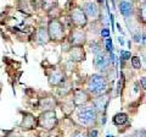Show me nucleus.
Wrapping results in <instances>:
<instances>
[{
    "label": "nucleus",
    "mask_w": 146,
    "mask_h": 137,
    "mask_svg": "<svg viewBox=\"0 0 146 137\" xmlns=\"http://www.w3.org/2000/svg\"><path fill=\"white\" fill-rule=\"evenodd\" d=\"M86 91L93 95H102L108 91V80L101 74H94L86 82Z\"/></svg>",
    "instance_id": "obj_1"
},
{
    "label": "nucleus",
    "mask_w": 146,
    "mask_h": 137,
    "mask_svg": "<svg viewBox=\"0 0 146 137\" xmlns=\"http://www.w3.org/2000/svg\"><path fill=\"white\" fill-rule=\"evenodd\" d=\"M98 111L93 105H82L78 109L77 116H78V121L82 125H84L86 127H93L96 125L98 121Z\"/></svg>",
    "instance_id": "obj_2"
},
{
    "label": "nucleus",
    "mask_w": 146,
    "mask_h": 137,
    "mask_svg": "<svg viewBox=\"0 0 146 137\" xmlns=\"http://www.w3.org/2000/svg\"><path fill=\"white\" fill-rule=\"evenodd\" d=\"M48 34L50 42H62L66 38V28L63 24L57 19H51L48 22Z\"/></svg>",
    "instance_id": "obj_3"
},
{
    "label": "nucleus",
    "mask_w": 146,
    "mask_h": 137,
    "mask_svg": "<svg viewBox=\"0 0 146 137\" xmlns=\"http://www.w3.org/2000/svg\"><path fill=\"white\" fill-rule=\"evenodd\" d=\"M36 119H38V127L48 132L56 129L58 124V119L55 110H44Z\"/></svg>",
    "instance_id": "obj_4"
},
{
    "label": "nucleus",
    "mask_w": 146,
    "mask_h": 137,
    "mask_svg": "<svg viewBox=\"0 0 146 137\" xmlns=\"http://www.w3.org/2000/svg\"><path fill=\"white\" fill-rule=\"evenodd\" d=\"M70 20L76 28H84L88 25V17H86L84 10L80 7L72 9L70 13Z\"/></svg>",
    "instance_id": "obj_5"
},
{
    "label": "nucleus",
    "mask_w": 146,
    "mask_h": 137,
    "mask_svg": "<svg viewBox=\"0 0 146 137\" xmlns=\"http://www.w3.org/2000/svg\"><path fill=\"white\" fill-rule=\"evenodd\" d=\"M68 43L71 44V47H83L86 43V33L83 28L72 30L68 36Z\"/></svg>",
    "instance_id": "obj_6"
},
{
    "label": "nucleus",
    "mask_w": 146,
    "mask_h": 137,
    "mask_svg": "<svg viewBox=\"0 0 146 137\" xmlns=\"http://www.w3.org/2000/svg\"><path fill=\"white\" fill-rule=\"evenodd\" d=\"M36 127H38V119L31 113H23V116L20 122V129L23 131H31Z\"/></svg>",
    "instance_id": "obj_7"
},
{
    "label": "nucleus",
    "mask_w": 146,
    "mask_h": 137,
    "mask_svg": "<svg viewBox=\"0 0 146 137\" xmlns=\"http://www.w3.org/2000/svg\"><path fill=\"white\" fill-rule=\"evenodd\" d=\"M72 99H73V103H74L76 107H82V105H85L88 102H90V94L88 91L78 88L73 92Z\"/></svg>",
    "instance_id": "obj_8"
},
{
    "label": "nucleus",
    "mask_w": 146,
    "mask_h": 137,
    "mask_svg": "<svg viewBox=\"0 0 146 137\" xmlns=\"http://www.w3.org/2000/svg\"><path fill=\"white\" fill-rule=\"evenodd\" d=\"M94 65H95V67H96L99 71L106 72L108 70L110 65H111V60H110V59L106 55H105L104 53H101V54H98V55H95Z\"/></svg>",
    "instance_id": "obj_9"
},
{
    "label": "nucleus",
    "mask_w": 146,
    "mask_h": 137,
    "mask_svg": "<svg viewBox=\"0 0 146 137\" xmlns=\"http://www.w3.org/2000/svg\"><path fill=\"white\" fill-rule=\"evenodd\" d=\"M65 82V72L61 68L55 67L49 75V85L50 86H60Z\"/></svg>",
    "instance_id": "obj_10"
},
{
    "label": "nucleus",
    "mask_w": 146,
    "mask_h": 137,
    "mask_svg": "<svg viewBox=\"0 0 146 137\" xmlns=\"http://www.w3.org/2000/svg\"><path fill=\"white\" fill-rule=\"evenodd\" d=\"M84 12L88 19H91V20H96L99 15H100V9H99V5L95 1H88L85 3L84 5Z\"/></svg>",
    "instance_id": "obj_11"
},
{
    "label": "nucleus",
    "mask_w": 146,
    "mask_h": 137,
    "mask_svg": "<svg viewBox=\"0 0 146 137\" xmlns=\"http://www.w3.org/2000/svg\"><path fill=\"white\" fill-rule=\"evenodd\" d=\"M33 38H34V42L36 44H39V45H46L50 42V38H49V34H48V30L43 28V27L35 30Z\"/></svg>",
    "instance_id": "obj_12"
},
{
    "label": "nucleus",
    "mask_w": 146,
    "mask_h": 137,
    "mask_svg": "<svg viewBox=\"0 0 146 137\" xmlns=\"http://www.w3.org/2000/svg\"><path fill=\"white\" fill-rule=\"evenodd\" d=\"M108 102H110V98H108L107 93H105L102 95H96V98L93 100V107L96 109L98 113L102 111V110L105 111L106 110V108H107Z\"/></svg>",
    "instance_id": "obj_13"
},
{
    "label": "nucleus",
    "mask_w": 146,
    "mask_h": 137,
    "mask_svg": "<svg viewBox=\"0 0 146 137\" xmlns=\"http://www.w3.org/2000/svg\"><path fill=\"white\" fill-rule=\"evenodd\" d=\"M70 58L72 61H83L85 60V53L83 50V47H71L70 49Z\"/></svg>",
    "instance_id": "obj_14"
},
{
    "label": "nucleus",
    "mask_w": 146,
    "mask_h": 137,
    "mask_svg": "<svg viewBox=\"0 0 146 137\" xmlns=\"http://www.w3.org/2000/svg\"><path fill=\"white\" fill-rule=\"evenodd\" d=\"M56 99L52 97H46V98H42L39 102V108L43 110H54L56 107Z\"/></svg>",
    "instance_id": "obj_15"
},
{
    "label": "nucleus",
    "mask_w": 146,
    "mask_h": 137,
    "mask_svg": "<svg viewBox=\"0 0 146 137\" xmlns=\"http://www.w3.org/2000/svg\"><path fill=\"white\" fill-rule=\"evenodd\" d=\"M133 4L128 0H123L119 3V11L124 17H129L133 13Z\"/></svg>",
    "instance_id": "obj_16"
},
{
    "label": "nucleus",
    "mask_w": 146,
    "mask_h": 137,
    "mask_svg": "<svg viewBox=\"0 0 146 137\" xmlns=\"http://www.w3.org/2000/svg\"><path fill=\"white\" fill-rule=\"evenodd\" d=\"M74 103H73L72 98H67L62 104V111L66 114V115H71V113L74 110Z\"/></svg>",
    "instance_id": "obj_17"
},
{
    "label": "nucleus",
    "mask_w": 146,
    "mask_h": 137,
    "mask_svg": "<svg viewBox=\"0 0 146 137\" xmlns=\"http://www.w3.org/2000/svg\"><path fill=\"white\" fill-rule=\"evenodd\" d=\"M127 121H128V115L125 113H118L113 116V124L117 125V126L124 125Z\"/></svg>",
    "instance_id": "obj_18"
},
{
    "label": "nucleus",
    "mask_w": 146,
    "mask_h": 137,
    "mask_svg": "<svg viewBox=\"0 0 146 137\" xmlns=\"http://www.w3.org/2000/svg\"><path fill=\"white\" fill-rule=\"evenodd\" d=\"M90 48H91V52H93L95 55L102 53V47H101V44H100L99 42H93L91 45H90Z\"/></svg>",
    "instance_id": "obj_19"
},
{
    "label": "nucleus",
    "mask_w": 146,
    "mask_h": 137,
    "mask_svg": "<svg viewBox=\"0 0 146 137\" xmlns=\"http://www.w3.org/2000/svg\"><path fill=\"white\" fill-rule=\"evenodd\" d=\"M140 20L146 24V0L140 6Z\"/></svg>",
    "instance_id": "obj_20"
},
{
    "label": "nucleus",
    "mask_w": 146,
    "mask_h": 137,
    "mask_svg": "<svg viewBox=\"0 0 146 137\" xmlns=\"http://www.w3.org/2000/svg\"><path fill=\"white\" fill-rule=\"evenodd\" d=\"M130 60H131V65H133L134 68L139 70V68L141 67V60H140V58H138V56H131Z\"/></svg>",
    "instance_id": "obj_21"
},
{
    "label": "nucleus",
    "mask_w": 146,
    "mask_h": 137,
    "mask_svg": "<svg viewBox=\"0 0 146 137\" xmlns=\"http://www.w3.org/2000/svg\"><path fill=\"white\" fill-rule=\"evenodd\" d=\"M106 49H107L108 53L113 52V44H112V40L110 38H106Z\"/></svg>",
    "instance_id": "obj_22"
},
{
    "label": "nucleus",
    "mask_w": 146,
    "mask_h": 137,
    "mask_svg": "<svg viewBox=\"0 0 146 137\" xmlns=\"http://www.w3.org/2000/svg\"><path fill=\"white\" fill-rule=\"evenodd\" d=\"M121 58L123 59V60H129V59L131 58V54L129 52H125V50H122L121 52Z\"/></svg>",
    "instance_id": "obj_23"
},
{
    "label": "nucleus",
    "mask_w": 146,
    "mask_h": 137,
    "mask_svg": "<svg viewBox=\"0 0 146 137\" xmlns=\"http://www.w3.org/2000/svg\"><path fill=\"white\" fill-rule=\"evenodd\" d=\"M88 137H98V130L96 129H90Z\"/></svg>",
    "instance_id": "obj_24"
},
{
    "label": "nucleus",
    "mask_w": 146,
    "mask_h": 137,
    "mask_svg": "<svg viewBox=\"0 0 146 137\" xmlns=\"http://www.w3.org/2000/svg\"><path fill=\"white\" fill-rule=\"evenodd\" d=\"M108 36H110V30H108V28H104V30H101V37H104V38H108Z\"/></svg>",
    "instance_id": "obj_25"
},
{
    "label": "nucleus",
    "mask_w": 146,
    "mask_h": 137,
    "mask_svg": "<svg viewBox=\"0 0 146 137\" xmlns=\"http://www.w3.org/2000/svg\"><path fill=\"white\" fill-rule=\"evenodd\" d=\"M4 137H21V135L17 134V132H15V131H11V132H9V134H6Z\"/></svg>",
    "instance_id": "obj_26"
},
{
    "label": "nucleus",
    "mask_w": 146,
    "mask_h": 137,
    "mask_svg": "<svg viewBox=\"0 0 146 137\" xmlns=\"http://www.w3.org/2000/svg\"><path fill=\"white\" fill-rule=\"evenodd\" d=\"M72 137H88V136H86L85 134H83V132L78 131V132H76V134H73Z\"/></svg>",
    "instance_id": "obj_27"
},
{
    "label": "nucleus",
    "mask_w": 146,
    "mask_h": 137,
    "mask_svg": "<svg viewBox=\"0 0 146 137\" xmlns=\"http://www.w3.org/2000/svg\"><path fill=\"white\" fill-rule=\"evenodd\" d=\"M140 85H141V87H143V88L146 91V77H141V80H140Z\"/></svg>",
    "instance_id": "obj_28"
},
{
    "label": "nucleus",
    "mask_w": 146,
    "mask_h": 137,
    "mask_svg": "<svg viewBox=\"0 0 146 137\" xmlns=\"http://www.w3.org/2000/svg\"><path fill=\"white\" fill-rule=\"evenodd\" d=\"M133 137H146V132L145 131H143V132L139 131V132H136Z\"/></svg>",
    "instance_id": "obj_29"
},
{
    "label": "nucleus",
    "mask_w": 146,
    "mask_h": 137,
    "mask_svg": "<svg viewBox=\"0 0 146 137\" xmlns=\"http://www.w3.org/2000/svg\"><path fill=\"white\" fill-rule=\"evenodd\" d=\"M141 44L144 45V47H146V33H143L141 34Z\"/></svg>",
    "instance_id": "obj_30"
},
{
    "label": "nucleus",
    "mask_w": 146,
    "mask_h": 137,
    "mask_svg": "<svg viewBox=\"0 0 146 137\" xmlns=\"http://www.w3.org/2000/svg\"><path fill=\"white\" fill-rule=\"evenodd\" d=\"M118 40H119V43L123 45V44H124V39H123L122 37H119V38H118Z\"/></svg>",
    "instance_id": "obj_31"
},
{
    "label": "nucleus",
    "mask_w": 146,
    "mask_h": 137,
    "mask_svg": "<svg viewBox=\"0 0 146 137\" xmlns=\"http://www.w3.org/2000/svg\"><path fill=\"white\" fill-rule=\"evenodd\" d=\"M143 56H144V60H145V62H146V53H144V55H143Z\"/></svg>",
    "instance_id": "obj_32"
},
{
    "label": "nucleus",
    "mask_w": 146,
    "mask_h": 137,
    "mask_svg": "<svg viewBox=\"0 0 146 137\" xmlns=\"http://www.w3.org/2000/svg\"><path fill=\"white\" fill-rule=\"evenodd\" d=\"M107 137H115V136H112V135H107Z\"/></svg>",
    "instance_id": "obj_33"
},
{
    "label": "nucleus",
    "mask_w": 146,
    "mask_h": 137,
    "mask_svg": "<svg viewBox=\"0 0 146 137\" xmlns=\"http://www.w3.org/2000/svg\"><path fill=\"white\" fill-rule=\"evenodd\" d=\"M0 137H4V136H0Z\"/></svg>",
    "instance_id": "obj_34"
},
{
    "label": "nucleus",
    "mask_w": 146,
    "mask_h": 137,
    "mask_svg": "<svg viewBox=\"0 0 146 137\" xmlns=\"http://www.w3.org/2000/svg\"><path fill=\"white\" fill-rule=\"evenodd\" d=\"M145 132H146V131H145Z\"/></svg>",
    "instance_id": "obj_35"
}]
</instances>
